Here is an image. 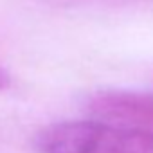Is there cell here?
Wrapping results in <instances>:
<instances>
[{"label": "cell", "instance_id": "1", "mask_svg": "<svg viewBox=\"0 0 153 153\" xmlns=\"http://www.w3.org/2000/svg\"><path fill=\"white\" fill-rule=\"evenodd\" d=\"M34 148L38 153H153V133L99 119L63 121L42 128Z\"/></svg>", "mask_w": 153, "mask_h": 153}, {"label": "cell", "instance_id": "2", "mask_svg": "<svg viewBox=\"0 0 153 153\" xmlns=\"http://www.w3.org/2000/svg\"><path fill=\"white\" fill-rule=\"evenodd\" d=\"M87 112L99 121L153 133V92L99 90L87 99Z\"/></svg>", "mask_w": 153, "mask_h": 153}, {"label": "cell", "instance_id": "3", "mask_svg": "<svg viewBox=\"0 0 153 153\" xmlns=\"http://www.w3.org/2000/svg\"><path fill=\"white\" fill-rule=\"evenodd\" d=\"M9 85H11V76H9V72L4 70V68H0V90L9 88Z\"/></svg>", "mask_w": 153, "mask_h": 153}]
</instances>
